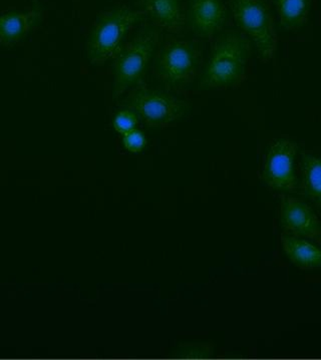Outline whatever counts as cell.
<instances>
[{"label":"cell","instance_id":"cell-1","mask_svg":"<svg viewBox=\"0 0 321 360\" xmlns=\"http://www.w3.org/2000/svg\"><path fill=\"white\" fill-rule=\"evenodd\" d=\"M210 42L209 56L200 75V88L204 91L239 88L247 79L251 41L239 30H225Z\"/></svg>","mask_w":321,"mask_h":360},{"label":"cell","instance_id":"cell-2","mask_svg":"<svg viewBox=\"0 0 321 360\" xmlns=\"http://www.w3.org/2000/svg\"><path fill=\"white\" fill-rule=\"evenodd\" d=\"M204 51L205 41L166 34L153 60V75L167 91H185L202 72Z\"/></svg>","mask_w":321,"mask_h":360},{"label":"cell","instance_id":"cell-3","mask_svg":"<svg viewBox=\"0 0 321 360\" xmlns=\"http://www.w3.org/2000/svg\"><path fill=\"white\" fill-rule=\"evenodd\" d=\"M162 39V30L149 21L141 23L134 30L114 58L113 100H119L131 89L143 84Z\"/></svg>","mask_w":321,"mask_h":360},{"label":"cell","instance_id":"cell-4","mask_svg":"<svg viewBox=\"0 0 321 360\" xmlns=\"http://www.w3.org/2000/svg\"><path fill=\"white\" fill-rule=\"evenodd\" d=\"M139 9L118 4L96 15L86 39V56L96 67L113 60L144 20Z\"/></svg>","mask_w":321,"mask_h":360},{"label":"cell","instance_id":"cell-5","mask_svg":"<svg viewBox=\"0 0 321 360\" xmlns=\"http://www.w3.org/2000/svg\"><path fill=\"white\" fill-rule=\"evenodd\" d=\"M228 7L238 30L253 44L259 60L269 63L275 58L277 34L268 0H228Z\"/></svg>","mask_w":321,"mask_h":360},{"label":"cell","instance_id":"cell-6","mask_svg":"<svg viewBox=\"0 0 321 360\" xmlns=\"http://www.w3.org/2000/svg\"><path fill=\"white\" fill-rule=\"evenodd\" d=\"M126 107L151 128H166L188 114L190 105L171 91L141 84L127 93Z\"/></svg>","mask_w":321,"mask_h":360},{"label":"cell","instance_id":"cell-7","mask_svg":"<svg viewBox=\"0 0 321 360\" xmlns=\"http://www.w3.org/2000/svg\"><path fill=\"white\" fill-rule=\"evenodd\" d=\"M296 143L288 139H278L268 146L262 167V181L278 192H294L297 187L295 174Z\"/></svg>","mask_w":321,"mask_h":360},{"label":"cell","instance_id":"cell-8","mask_svg":"<svg viewBox=\"0 0 321 360\" xmlns=\"http://www.w3.org/2000/svg\"><path fill=\"white\" fill-rule=\"evenodd\" d=\"M186 27L202 41H212L224 30L228 18L223 0H189Z\"/></svg>","mask_w":321,"mask_h":360},{"label":"cell","instance_id":"cell-9","mask_svg":"<svg viewBox=\"0 0 321 360\" xmlns=\"http://www.w3.org/2000/svg\"><path fill=\"white\" fill-rule=\"evenodd\" d=\"M280 225L287 235L313 240L321 244V222L306 202L283 196L280 205Z\"/></svg>","mask_w":321,"mask_h":360},{"label":"cell","instance_id":"cell-10","mask_svg":"<svg viewBox=\"0 0 321 360\" xmlns=\"http://www.w3.org/2000/svg\"><path fill=\"white\" fill-rule=\"evenodd\" d=\"M183 0H138V9L149 22L167 34L185 32L186 14Z\"/></svg>","mask_w":321,"mask_h":360},{"label":"cell","instance_id":"cell-11","mask_svg":"<svg viewBox=\"0 0 321 360\" xmlns=\"http://www.w3.org/2000/svg\"><path fill=\"white\" fill-rule=\"evenodd\" d=\"M42 9L35 6L25 13L0 14V44L13 46L25 39L42 20Z\"/></svg>","mask_w":321,"mask_h":360},{"label":"cell","instance_id":"cell-12","mask_svg":"<svg viewBox=\"0 0 321 360\" xmlns=\"http://www.w3.org/2000/svg\"><path fill=\"white\" fill-rule=\"evenodd\" d=\"M281 244L285 255L299 269H320L321 250L315 245L287 234L281 237Z\"/></svg>","mask_w":321,"mask_h":360},{"label":"cell","instance_id":"cell-13","mask_svg":"<svg viewBox=\"0 0 321 360\" xmlns=\"http://www.w3.org/2000/svg\"><path fill=\"white\" fill-rule=\"evenodd\" d=\"M279 18L281 27L287 30L303 27L308 20L313 0H270Z\"/></svg>","mask_w":321,"mask_h":360},{"label":"cell","instance_id":"cell-14","mask_svg":"<svg viewBox=\"0 0 321 360\" xmlns=\"http://www.w3.org/2000/svg\"><path fill=\"white\" fill-rule=\"evenodd\" d=\"M301 174L302 188L306 196L321 206V157L303 154Z\"/></svg>","mask_w":321,"mask_h":360},{"label":"cell","instance_id":"cell-15","mask_svg":"<svg viewBox=\"0 0 321 360\" xmlns=\"http://www.w3.org/2000/svg\"><path fill=\"white\" fill-rule=\"evenodd\" d=\"M138 116L133 110L126 108V109L120 110L117 112L113 121V126L115 131L122 135H126L130 131L137 129L139 124Z\"/></svg>","mask_w":321,"mask_h":360},{"label":"cell","instance_id":"cell-16","mask_svg":"<svg viewBox=\"0 0 321 360\" xmlns=\"http://www.w3.org/2000/svg\"><path fill=\"white\" fill-rule=\"evenodd\" d=\"M122 145L125 149L132 153H140L145 148L147 140L143 131L136 129L126 135H122Z\"/></svg>","mask_w":321,"mask_h":360},{"label":"cell","instance_id":"cell-17","mask_svg":"<svg viewBox=\"0 0 321 360\" xmlns=\"http://www.w3.org/2000/svg\"><path fill=\"white\" fill-rule=\"evenodd\" d=\"M183 1H189V0H183Z\"/></svg>","mask_w":321,"mask_h":360}]
</instances>
